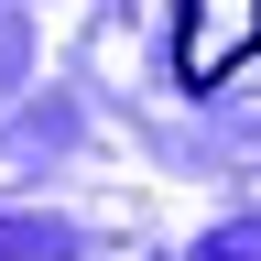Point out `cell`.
<instances>
[{
	"instance_id": "6da1fadb",
	"label": "cell",
	"mask_w": 261,
	"mask_h": 261,
	"mask_svg": "<svg viewBox=\"0 0 261 261\" xmlns=\"http://www.w3.org/2000/svg\"><path fill=\"white\" fill-rule=\"evenodd\" d=\"M250 55H261V0H185V22H174V76L185 87L240 76Z\"/></svg>"
}]
</instances>
